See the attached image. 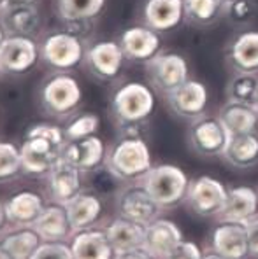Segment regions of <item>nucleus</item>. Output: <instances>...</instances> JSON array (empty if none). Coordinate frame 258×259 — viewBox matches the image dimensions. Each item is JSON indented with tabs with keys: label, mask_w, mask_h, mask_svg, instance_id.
Returning <instances> with one entry per match:
<instances>
[{
	"label": "nucleus",
	"mask_w": 258,
	"mask_h": 259,
	"mask_svg": "<svg viewBox=\"0 0 258 259\" xmlns=\"http://www.w3.org/2000/svg\"><path fill=\"white\" fill-rule=\"evenodd\" d=\"M21 170L20 149L11 142H0V182L13 181Z\"/></svg>",
	"instance_id": "c9c22d12"
},
{
	"label": "nucleus",
	"mask_w": 258,
	"mask_h": 259,
	"mask_svg": "<svg viewBox=\"0 0 258 259\" xmlns=\"http://www.w3.org/2000/svg\"><path fill=\"white\" fill-rule=\"evenodd\" d=\"M255 107H256V110H258V95H256V100H255Z\"/></svg>",
	"instance_id": "de8ad7c7"
},
{
	"label": "nucleus",
	"mask_w": 258,
	"mask_h": 259,
	"mask_svg": "<svg viewBox=\"0 0 258 259\" xmlns=\"http://www.w3.org/2000/svg\"><path fill=\"white\" fill-rule=\"evenodd\" d=\"M146 75L150 86L165 97L177 86L190 79V65L183 55L174 51H162L146 65Z\"/></svg>",
	"instance_id": "423d86ee"
},
{
	"label": "nucleus",
	"mask_w": 258,
	"mask_h": 259,
	"mask_svg": "<svg viewBox=\"0 0 258 259\" xmlns=\"http://www.w3.org/2000/svg\"><path fill=\"white\" fill-rule=\"evenodd\" d=\"M125 55L118 40H98L86 48L85 65L98 81H113L120 75L125 63Z\"/></svg>",
	"instance_id": "f8f14e48"
},
{
	"label": "nucleus",
	"mask_w": 258,
	"mask_h": 259,
	"mask_svg": "<svg viewBox=\"0 0 258 259\" xmlns=\"http://www.w3.org/2000/svg\"><path fill=\"white\" fill-rule=\"evenodd\" d=\"M187 20L193 25L209 26L223 18V0H183Z\"/></svg>",
	"instance_id": "2f4dec72"
},
{
	"label": "nucleus",
	"mask_w": 258,
	"mask_h": 259,
	"mask_svg": "<svg viewBox=\"0 0 258 259\" xmlns=\"http://www.w3.org/2000/svg\"><path fill=\"white\" fill-rule=\"evenodd\" d=\"M258 210V193L249 186H237L229 189L227 201L219 212L222 221H235L246 223L256 215Z\"/></svg>",
	"instance_id": "5701e85b"
},
{
	"label": "nucleus",
	"mask_w": 258,
	"mask_h": 259,
	"mask_svg": "<svg viewBox=\"0 0 258 259\" xmlns=\"http://www.w3.org/2000/svg\"><path fill=\"white\" fill-rule=\"evenodd\" d=\"M33 230L46 242H60V240L69 237L72 226L69 215H67L65 205L53 203L44 207V210L41 212V215L33 223Z\"/></svg>",
	"instance_id": "393cba45"
},
{
	"label": "nucleus",
	"mask_w": 258,
	"mask_h": 259,
	"mask_svg": "<svg viewBox=\"0 0 258 259\" xmlns=\"http://www.w3.org/2000/svg\"><path fill=\"white\" fill-rule=\"evenodd\" d=\"M44 210L43 198L33 191H21L9 198L6 203V214L9 223L16 226H33L37 217Z\"/></svg>",
	"instance_id": "a878e982"
},
{
	"label": "nucleus",
	"mask_w": 258,
	"mask_h": 259,
	"mask_svg": "<svg viewBox=\"0 0 258 259\" xmlns=\"http://www.w3.org/2000/svg\"><path fill=\"white\" fill-rule=\"evenodd\" d=\"M227 193L229 189H225V186L216 181L214 177L200 175V177L190 181L185 201L197 215L212 217L219 215L227 201Z\"/></svg>",
	"instance_id": "9d476101"
},
{
	"label": "nucleus",
	"mask_w": 258,
	"mask_h": 259,
	"mask_svg": "<svg viewBox=\"0 0 258 259\" xmlns=\"http://www.w3.org/2000/svg\"><path fill=\"white\" fill-rule=\"evenodd\" d=\"M6 223H9L7 214H6V203H0V230L6 228Z\"/></svg>",
	"instance_id": "79ce46f5"
},
{
	"label": "nucleus",
	"mask_w": 258,
	"mask_h": 259,
	"mask_svg": "<svg viewBox=\"0 0 258 259\" xmlns=\"http://www.w3.org/2000/svg\"><path fill=\"white\" fill-rule=\"evenodd\" d=\"M62 159L69 165L76 166L79 172L95 170L105 161L104 142L95 135L67 142L62 149Z\"/></svg>",
	"instance_id": "6ab92c4d"
},
{
	"label": "nucleus",
	"mask_w": 258,
	"mask_h": 259,
	"mask_svg": "<svg viewBox=\"0 0 258 259\" xmlns=\"http://www.w3.org/2000/svg\"><path fill=\"white\" fill-rule=\"evenodd\" d=\"M0 26L6 35L32 37L41 26V13L32 6H4L0 9Z\"/></svg>",
	"instance_id": "412c9836"
},
{
	"label": "nucleus",
	"mask_w": 258,
	"mask_h": 259,
	"mask_svg": "<svg viewBox=\"0 0 258 259\" xmlns=\"http://www.w3.org/2000/svg\"><path fill=\"white\" fill-rule=\"evenodd\" d=\"M230 140V133L223 126L218 116H204L197 117L190 123L188 128V142L190 147L197 154L204 158H216L223 156L227 144Z\"/></svg>",
	"instance_id": "0eeeda50"
},
{
	"label": "nucleus",
	"mask_w": 258,
	"mask_h": 259,
	"mask_svg": "<svg viewBox=\"0 0 258 259\" xmlns=\"http://www.w3.org/2000/svg\"><path fill=\"white\" fill-rule=\"evenodd\" d=\"M202 259H229V257L222 256V254H218V252H212V254H207V256H202Z\"/></svg>",
	"instance_id": "37998d69"
},
{
	"label": "nucleus",
	"mask_w": 258,
	"mask_h": 259,
	"mask_svg": "<svg viewBox=\"0 0 258 259\" xmlns=\"http://www.w3.org/2000/svg\"><path fill=\"white\" fill-rule=\"evenodd\" d=\"M39 60V44L32 37L7 35L0 44V74H26Z\"/></svg>",
	"instance_id": "6e6552de"
},
{
	"label": "nucleus",
	"mask_w": 258,
	"mask_h": 259,
	"mask_svg": "<svg viewBox=\"0 0 258 259\" xmlns=\"http://www.w3.org/2000/svg\"><path fill=\"white\" fill-rule=\"evenodd\" d=\"M165 259H202L200 249L193 242H181Z\"/></svg>",
	"instance_id": "4c0bfd02"
},
{
	"label": "nucleus",
	"mask_w": 258,
	"mask_h": 259,
	"mask_svg": "<svg viewBox=\"0 0 258 259\" xmlns=\"http://www.w3.org/2000/svg\"><path fill=\"white\" fill-rule=\"evenodd\" d=\"M72 256L74 259H111L113 249L105 231L83 230L72 240Z\"/></svg>",
	"instance_id": "bb28decb"
},
{
	"label": "nucleus",
	"mask_w": 258,
	"mask_h": 259,
	"mask_svg": "<svg viewBox=\"0 0 258 259\" xmlns=\"http://www.w3.org/2000/svg\"><path fill=\"white\" fill-rule=\"evenodd\" d=\"M105 170L118 181H137L151 168L148 144L137 137H123L105 154Z\"/></svg>",
	"instance_id": "f03ea898"
},
{
	"label": "nucleus",
	"mask_w": 258,
	"mask_h": 259,
	"mask_svg": "<svg viewBox=\"0 0 258 259\" xmlns=\"http://www.w3.org/2000/svg\"><path fill=\"white\" fill-rule=\"evenodd\" d=\"M118 42L128 62L146 65L158 53H162V33L148 28L146 25H134L125 28Z\"/></svg>",
	"instance_id": "4468645a"
},
{
	"label": "nucleus",
	"mask_w": 258,
	"mask_h": 259,
	"mask_svg": "<svg viewBox=\"0 0 258 259\" xmlns=\"http://www.w3.org/2000/svg\"><path fill=\"white\" fill-rule=\"evenodd\" d=\"M244 224H246V233H248L249 254L258 257V217H251Z\"/></svg>",
	"instance_id": "58836bf2"
},
{
	"label": "nucleus",
	"mask_w": 258,
	"mask_h": 259,
	"mask_svg": "<svg viewBox=\"0 0 258 259\" xmlns=\"http://www.w3.org/2000/svg\"><path fill=\"white\" fill-rule=\"evenodd\" d=\"M229 102L255 105L258 95V72H234L225 88Z\"/></svg>",
	"instance_id": "7c9ffc66"
},
{
	"label": "nucleus",
	"mask_w": 258,
	"mask_h": 259,
	"mask_svg": "<svg viewBox=\"0 0 258 259\" xmlns=\"http://www.w3.org/2000/svg\"><path fill=\"white\" fill-rule=\"evenodd\" d=\"M212 250L229 259H242L249 254L248 233L244 223L222 221L212 230L211 235Z\"/></svg>",
	"instance_id": "a211bd4d"
},
{
	"label": "nucleus",
	"mask_w": 258,
	"mask_h": 259,
	"mask_svg": "<svg viewBox=\"0 0 258 259\" xmlns=\"http://www.w3.org/2000/svg\"><path fill=\"white\" fill-rule=\"evenodd\" d=\"M160 205L155 201L150 191L144 188V184H132L125 188L118 196V210L121 217H127L130 221L141 224H150L157 219L160 212Z\"/></svg>",
	"instance_id": "dca6fc26"
},
{
	"label": "nucleus",
	"mask_w": 258,
	"mask_h": 259,
	"mask_svg": "<svg viewBox=\"0 0 258 259\" xmlns=\"http://www.w3.org/2000/svg\"><path fill=\"white\" fill-rule=\"evenodd\" d=\"M70 226L76 231L90 228L102 214V201L92 193H79L65 205Z\"/></svg>",
	"instance_id": "c756f323"
},
{
	"label": "nucleus",
	"mask_w": 258,
	"mask_h": 259,
	"mask_svg": "<svg viewBox=\"0 0 258 259\" xmlns=\"http://www.w3.org/2000/svg\"><path fill=\"white\" fill-rule=\"evenodd\" d=\"M49 193L60 205H67L81 193V172L76 166L60 159L48 174Z\"/></svg>",
	"instance_id": "4be33fe9"
},
{
	"label": "nucleus",
	"mask_w": 258,
	"mask_h": 259,
	"mask_svg": "<svg viewBox=\"0 0 258 259\" xmlns=\"http://www.w3.org/2000/svg\"><path fill=\"white\" fill-rule=\"evenodd\" d=\"M157 98L146 82L130 81L116 88L111 98V114L120 126L144 123L153 114Z\"/></svg>",
	"instance_id": "7ed1b4c3"
},
{
	"label": "nucleus",
	"mask_w": 258,
	"mask_h": 259,
	"mask_svg": "<svg viewBox=\"0 0 258 259\" xmlns=\"http://www.w3.org/2000/svg\"><path fill=\"white\" fill-rule=\"evenodd\" d=\"M142 25L158 33H167L187 20L183 0H144L141 9Z\"/></svg>",
	"instance_id": "2eb2a0df"
},
{
	"label": "nucleus",
	"mask_w": 258,
	"mask_h": 259,
	"mask_svg": "<svg viewBox=\"0 0 258 259\" xmlns=\"http://www.w3.org/2000/svg\"><path fill=\"white\" fill-rule=\"evenodd\" d=\"M41 105L48 114L65 117L79 107L83 90L79 81L70 72H53L41 84Z\"/></svg>",
	"instance_id": "20e7f679"
},
{
	"label": "nucleus",
	"mask_w": 258,
	"mask_h": 259,
	"mask_svg": "<svg viewBox=\"0 0 258 259\" xmlns=\"http://www.w3.org/2000/svg\"><path fill=\"white\" fill-rule=\"evenodd\" d=\"M105 235H107L115 252H123V250L142 247L146 226L141 223L127 219V217H118L107 226Z\"/></svg>",
	"instance_id": "cd10ccee"
},
{
	"label": "nucleus",
	"mask_w": 258,
	"mask_h": 259,
	"mask_svg": "<svg viewBox=\"0 0 258 259\" xmlns=\"http://www.w3.org/2000/svg\"><path fill=\"white\" fill-rule=\"evenodd\" d=\"M105 4L107 0H55V9L65 28L85 39V32L104 13Z\"/></svg>",
	"instance_id": "ddd939ff"
},
{
	"label": "nucleus",
	"mask_w": 258,
	"mask_h": 259,
	"mask_svg": "<svg viewBox=\"0 0 258 259\" xmlns=\"http://www.w3.org/2000/svg\"><path fill=\"white\" fill-rule=\"evenodd\" d=\"M227 2H232V0H223V4H227Z\"/></svg>",
	"instance_id": "09e8293b"
},
{
	"label": "nucleus",
	"mask_w": 258,
	"mask_h": 259,
	"mask_svg": "<svg viewBox=\"0 0 258 259\" xmlns=\"http://www.w3.org/2000/svg\"><path fill=\"white\" fill-rule=\"evenodd\" d=\"M256 14L258 6L255 0H232L223 7V18L239 30L249 28V25L256 20Z\"/></svg>",
	"instance_id": "72a5a7b5"
},
{
	"label": "nucleus",
	"mask_w": 258,
	"mask_h": 259,
	"mask_svg": "<svg viewBox=\"0 0 258 259\" xmlns=\"http://www.w3.org/2000/svg\"><path fill=\"white\" fill-rule=\"evenodd\" d=\"M100 126V117L93 112H83L79 116H74L69 123L63 128V135H65L67 142L72 140H81L86 137L95 135V132Z\"/></svg>",
	"instance_id": "f704fd0d"
},
{
	"label": "nucleus",
	"mask_w": 258,
	"mask_h": 259,
	"mask_svg": "<svg viewBox=\"0 0 258 259\" xmlns=\"http://www.w3.org/2000/svg\"><path fill=\"white\" fill-rule=\"evenodd\" d=\"M62 149L63 146H58L44 137L26 135L20 149L21 170L33 177L48 175L53 166L62 159Z\"/></svg>",
	"instance_id": "1a4fd4ad"
},
{
	"label": "nucleus",
	"mask_w": 258,
	"mask_h": 259,
	"mask_svg": "<svg viewBox=\"0 0 258 259\" xmlns=\"http://www.w3.org/2000/svg\"><path fill=\"white\" fill-rule=\"evenodd\" d=\"M225 62L232 72H258V32L239 30L225 48Z\"/></svg>",
	"instance_id": "f3484780"
},
{
	"label": "nucleus",
	"mask_w": 258,
	"mask_h": 259,
	"mask_svg": "<svg viewBox=\"0 0 258 259\" xmlns=\"http://www.w3.org/2000/svg\"><path fill=\"white\" fill-rule=\"evenodd\" d=\"M115 259H153L150 252H148L144 247H137V249L123 250V252H118Z\"/></svg>",
	"instance_id": "ea45409f"
},
{
	"label": "nucleus",
	"mask_w": 258,
	"mask_h": 259,
	"mask_svg": "<svg viewBox=\"0 0 258 259\" xmlns=\"http://www.w3.org/2000/svg\"><path fill=\"white\" fill-rule=\"evenodd\" d=\"M4 4H6V0H0V9L4 7Z\"/></svg>",
	"instance_id": "49530a36"
},
{
	"label": "nucleus",
	"mask_w": 258,
	"mask_h": 259,
	"mask_svg": "<svg viewBox=\"0 0 258 259\" xmlns=\"http://www.w3.org/2000/svg\"><path fill=\"white\" fill-rule=\"evenodd\" d=\"M218 117L230 135L255 133L258 128V110L249 104L227 100V104L219 109Z\"/></svg>",
	"instance_id": "b1692460"
},
{
	"label": "nucleus",
	"mask_w": 258,
	"mask_h": 259,
	"mask_svg": "<svg viewBox=\"0 0 258 259\" xmlns=\"http://www.w3.org/2000/svg\"><path fill=\"white\" fill-rule=\"evenodd\" d=\"M209 102V91L204 82L197 79H188L174 91L165 95V104L181 119L193 121L204 116Z\"/></svg>",
	"instance_id": "9b49d317"
},
{
	"label": "nucleus",
	"mask_w": 258,
	"mask_h": 259,
	"mask_svg": "<svg viewBox=\"0 0 258 259\" xmlns=\"http://www.w3.org/2000/svg\"><path fill=\"white\" fill-rule=\"evenodd\" d=\"M41 245V237L35 230H20L4 238L2 247L13 259H32Z\"/></svg>",
	"instance_id": "473e14b6"
},
{
	"label": "nucleus",
	"mask_w": 258,
	"mask_h": 259,
	"mask_svg": "<svg viewBox=\"0 0 258 259\" xmlns=\"http://www.w3.org/2000/svg\"><path fill=\"white\" fill-rule=\"evenodd\" d=\"M6 32H4V28H2V26H0V44H2L4 42V39H6Z\"/></svg>",
	"instance_id": "a18cd8bd"
},
{
	"label": "nucleus",
	"mask_w": 258,
	"mask_h": 259,
	"mask_svg": "<svg viewBox=\"0 0 258 259\" xmlns=\"http://www.w3.org/2000/svg\"><path fill=\"white\" fill-rule=\"evenodd\" d=\"M0 259H13V257H11V254L7 252V250L4 249L2 245H0Z\"/></svg>",
	"instance_id": "c03bdc74"
},
{
	"label": "nucleus",
	"mask_w": 258,
	"mask_h": 259,
	"mask_svg": "<svg viewBox=\"0 0 258 259\" xmlns=\"http://www.w3.org/2000/svg\"><path fill=\"white\" fill-rule=\"evenodd\" d=\"M32 259H74L70 247L62 242H46L41 243Z\"/></svg>",
	"instance_id": "e433bc0d"
},
{
	"label": "nucleus",
	"mask_w": 258,
	"mask_h": 259,
	"mask_svg": "<svg viewBox=\"0 0 258 259\" xmlns=\"http://www.w3.org/2000/svg\"><path fill=\"white\" fill-rule=\"evenodd\" d=\"M86 42L70 30H53L39 42V56L49 70L72 72L85 63Z\"/></svg>",
	"instance_id": "f257e3e1"
},
{
	"label": "nucleus",
	"mask_w": 258,
	"mask_h": 259,
	"mask_svg": "<svg viewBox=\"0 0 258 259\" xmlns=\"http://www.w3.org/2000/svg\"><path fill=\"white\" fill-rule=\"evenodd\" d=\"M183 242V235L176 223L169 219H155L146 224V235H144L142 247L153 257L165 259Z\"/></svg>",
	"instance_id": "aec40b11"
},
{
	"label": "nucleus",
	"mask_w": 258,
	"mask_h": 259,
	"mask_svg": "<svg viewBox=\"0 0 258 259\" xmlns=\"http://www.w3.org/2000/svg\"><path fill=\"white\" fill-rule=\"evenodd\" d=\"M144 188L150 191L162 208H169L181 203L187 198L188 191V175L176 165H157L151 166L146 175L141 179Z\"/></svg>",
	"instance_id": "39448f33"
},
{
	"label": "nucleus",
	"mask_w": 258,
	"mask_h": 259,
	"mask_svg": "<svg viewBox=\"0 0 258 259\" xmlns=\"http://www.w3.org/2000/svg\"><path fill=\"white\" fill-rule=\"evenodd\" d=\"M223 158L235 168H251L258 163V135L256 133H242L230 135Z\"/></svg>",
	"instance_id": "c85d7f7f"
},
{
	"label": "nucleus",
	"mask_w": 258,
	"mask_h": 259,
	"mask_svg": "<svg viewBox=\"0 0 258 259\" xmlns=\"http://www.w3.org/2000/svg\"><path fill=\"white\" fill-rule=\"evenodd\" d=\"M37 0H6L4 6H32Z\"/></svg>",
	"instance_id": "a19ab883"
}]
</instances>
